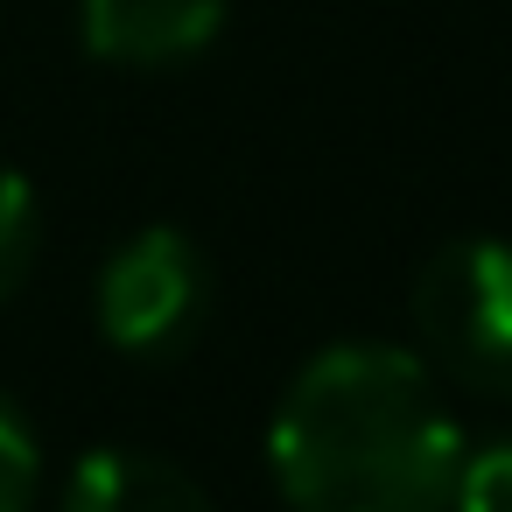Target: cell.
<instances>
[{
    "mask_svg": "<svg viewBox=\"0 0 512 512\" xmlns=\"http://www.w3.org/2000/svg\"><path fill=\"white\" fill-rule=\"evenodd\" d=\"M29 260H36V190H29V176L0 162V302L22 288Z\"/></svg>",
    "mask_w": 512,
    "mask_h": 512,
    "instance_id": "6",
    "label": "cell"
},
{
    "mask_svg": "<svg viewBox=\"0 0 512 512\" xmlns=\"http://www.w3.org/2000/svg\"><path fill=\"white\" fill-rule=\"evenodd\" d=\"M449 512H512V435H491L484 449L463 456Z\"/></svg>",
    "mask_w": 512,
    "mask_h": 512,
    "instance_id": "7",
    "label": "cell"
},
{
    "mask_svg": "<svg viewBox=\"0 0 512 512\" xmlns=\"http://www.w3.org/2000/svg\"><path fill=\"white\" fill-rule=\"evenodd\" d=\"M57 512H218V505L169 456H148V449H92L71 470Z\"/></svg>",
    "mask_w": 512,
    "mask_h": 512,
    "instance_id": "5",
    "label": "cell"
},
{
    "mask_svg": "<svg viewBox=\"0 0 512 512\" xmlns=\"http://www.w3.org/2000/svg\"><path fill=\"white\" fill-rule=\"evenodd\" d=\"M218 29H225V0H85L78 8L85 50L127 71L190 64L218 43Z\"/></svg>",
    "mask_w": 512,
    "mask_h": 512,
    "instance_id": "4",
    "label": "cell"
},
{
    "mask_svg": "<svg viewBox=\"0 0 512 512\" xmlns=\"http://www.w3.org/2000/svg\"><path fill=\"white\" fill-rule=\"evenodd\" d=\"M204 260L176 225H148L134 239L113 246V260L99 267V337L127 358H169L176 344L197 337L204 323Z\"/></svg>",
    "mask_w": 512,
    "mask_h": 512,
    "instance_id": "3",
    "label": "cell"
},
{
    "mask_svg": "<svg viewBox=\"0 0 512 512\" xmlns=\"http://www.w3.org/2000/svg\"><path fill=\"white\" fill-rule=\"evenodd\" d=\"M407 316L428 372L477 400H512V239H449L421 260Z\"/></svg>",
    "mask_w": 512,
    "mask_h": 512,
    "instance_id": "2",
    "label": "cell"
},
{
    "mask_svg": "<svg viewBox=\"0 0 512 512\" xmlns=\"http://www.w3.org/2000/svg\"><path fill=\"white\" fill-rule=\"evenodd\" d=\"M267 463L295 512H449L463 435L414 351L330 344L274 400Z\"/></svg>",
    "mask_w": 512,
    "mask_h": 512,
    "instance_id": "1",
    "label": "cell"
},
{
    "mask_svg": "<svg viewBox=\"0 0 512 512\" xmlns=\"http://www.w3.org/2000/svg\"><path fill=\"white\" fill-rule=\"evenodd\" d=\"M36 484H43L36 435H29V421L8 400H0V512H29L36 505Z\"/></svg>",
    "mask_w": 512,
    "mask_h": 512,
    "instance_id": "8",
    "label": "cell"
}]
</instances>
